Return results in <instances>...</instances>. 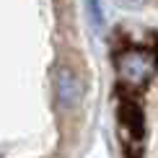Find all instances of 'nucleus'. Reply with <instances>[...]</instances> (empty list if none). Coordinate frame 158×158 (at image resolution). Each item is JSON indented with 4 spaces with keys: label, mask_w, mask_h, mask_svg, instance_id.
I'll return each mask as SVG.
<instances>
[{
    "label": "nucleus",
    "mask_w": 158,
    "mask_h": 158,
    "mask_svg": "<svg viewBox=\"0 0 158 158\" xmlns=\"http://www.w3.org/2000/svg\"><path fill=\"white\" fill-rule=\"evenodd\" d=\"M88 3V13H91V21L96 26L104 23V8H101V0H85Z\"/></svg>",
    "instance_id": "7ed1b4c3"
},
{
    "label": "nucleus",
    "mask_w": 158,
    "mask_h": 158,
    "mask_svg": "<svg viewBox=\"0 0 158 158\" xmlns=\"http://www.w3.org/2000/svg\"><path fill=\"white\" fill-rule=\"evenodd\" d=\"M55 96H57V104L62 109H73L81 104L83 98V85H81V78L73 68L68 65H60L55 70Z\"/></svg>",
    "instance_id": "f03ea898"
},
{
    "label": "nucleus",
    "mask_w": 158,
    "mask_h": 158,
    "mask_svg": "<svg viewBox=\"0 0 158 158\" xmlns=\"http://www.w3.org/2000/svg\"><path fill=\"white\" fill-rule=\"evenodd\" d=\"M117 75H119V83L127 85V88H143L145 83L153 81L156 75V55H150L148 49H140V47H127L122 52H117Z\"/></svg>",
    "instance_id": "f257e3e1"
},
{
    "label": "nucleus",
    "mask_w": 158,
    "mask_h": 158,
    "mask_svg": "<svg viewBox=\"0 0 158 158\" xmlns=\"http://www.w3.org/2000/svg\"><path fill=\"white\" fill-rule=\"evenodd\" d=\"M119 8H124V10H140L143 5H145V0H114Z\"/></svg>",
    "instance_id": "20e7f679"
}]
</instances>
